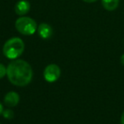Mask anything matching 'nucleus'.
Segmentation results:
<instances>
[{
  "mask_svg": "<svg viewBox=\"0 0 124 124\" xmlns=\"http://www.w3.org/2000/svg\"><path fill=\"white\" fill-rule=\"evenodd\" d=\"M121 124H124V111L122 112V116H121Z\"/></svg>",
  "mask_w": 124,
  "mask_h": 124,
  "instance_id": "nucleus-12",
  "label": "nucleus"
},
{
  "mask_svg": "<svg viewBox=\"0 0 124 124\" xmlns=\"http://www.w3.org/2000/svg\"><path fill=\"white\" fill-rule=\"evenodd\" d=\"M102 6L108 11H113L118 7L119 0H101Z\"/></svg>",
  "mask_w": 124,
  "mask_h": 124,
  "instance_id": "nucleus-8",
  "label": "nucleus"
},
{
  "mask_svg": "<svg viewBox=\"0 0 124 124\" xmlns=\"http://www.w3.org/2000/svg\"><path fill=\"white\" fill-rule=\"evenodd\" d=\"M61 71L60 68L55 64H50L45 67L43 71V78L45 81L48 83H54L56 82L60 78Z\"/></svg>",
  "mask_w": 124,
  "mask_h": 124,
  "instance_id": "nucleus-4",
  "label": "nucleus"
},
{
  "mask_svg": "<svg viewBox=\"0 0 124 124\" xmlns=\"http://www.w3.org/2000/svg\"><path fill=\"white\" fill-rule=\"evenodd\" d=\"M83 2L85 3H88V4H91V3H94L96 2V1H98V0H83Z\"/></svg>",
  "mask_w": 124,
  "mask_h": 124,
  "instance_id": "nucleus-11",
  "label": "nucleus"
},
{
  "mask_svg": "<svg viewBox=\"0 0 124 124\" xmlns=\"http://www.w3.org/2000/svg\"><path fill=\"white\" fill-rule=\"evenodd\" d=\"M20 101V95L16 92H9L8 93H6V95L4 96V102L7 106L9 107H15L18 105Z\"/></svg>",
  "mask_w": 124,
  "mask_h": 124,
  "instance_id": "nucleus-7",
  "label": "nucleus"
},
{
  "mask_svg": "<svg viewBox=\"0 0 124 124\" xmlns=\"http://www.w3.org/2000/svg\"><path fill=\"white\" fill-rule=\"evenodd\" d=\"M2 115L5 119L10 120V119H12L14 117V112H13V110H9V109H6V110H4Z\"/></svg>",
  "mask_w": 124,
  "mask_h": 124,
  "instance_id": "nucleus-9",
  "label": "nucleus"
},
{
  "mask_svg": "<svg viewBox=\"0 0 124 124\" xmlns=\"http://www.w3.org/2000/svg\"><path fill=\"white\" fill-rule=\"evenodd\" d=\"M33 76L31 65L23 60H14L7 66V77L12 84L24 87L31 82Z\"/></svg>",
  "mask_w": 124,
  "mask_h": 124,
  "instance_id": "nucleus-1",
  "label": "nucleus"
},
{
  "mask_svg": "<svg viewBox=\"0 0 124 124\" xmlns=\"http://www.w3.org/2000/svg\"><path fill=\"white\" fill-rule=\"evenodd\" d=\"M25 49V43L20 38H12L5 42L3 47V53L4 56L10 60H16L23 54Z\"/></svg>",
  "mask_w": 124,
  "mask_h": 124,
  "instance_id": "nucleus-2",
  "label": "nucleus"
},
{
  "mask_svg": "<svg viewBox=\"0 0 124 124\" xmlns=\"http://www.w3.org/2000/svg\"><path fill=\"white\" fill-rule=\"evenodd\" d=\"M121 63L122 64V66H124V54L121 56Z\"/></svg>",
  "mask_w": 124,
  "mask_h": 124,
  "instance_id": "nucleus-13",
  "label": "nucleus"
},
{
  "mask_svg": "<svg viewBox=\"0 0 124 124\" xmlns=\"http://www.w3.org/2000/svg\"><path fill=\"white\" fill-rule=\"evenodd\" d=\"M3 111H4V106H3L2 104L0 103V115L3 113Z\"/></svg>",
  "mask_w": 124,
  "mask_h": 124,
  "instance_id": "nucleus-14",
  "label": "nucleus"
},
{
  "mask_svg": "<svg viewBox=\"0 0 124 124\" xmlns=\"http://www.w3.org/2000/svg\"><path fill=\"white\" fill-rule=\"evenodd\" d=\"M31 9V4L26 0H20L15 5V12L19 16H25Z\"/></svg>",
  "mask_w": 124,
  "mask_h": 124,
  "instance_id": "nucleus-5",
  "label": "nucleus"
},
{
  "mask_svg": "<svg viewBox=\"0 0 124 124\" xmlns=\"http://www.w3.org/2000/svg\"><path fill=\"white\" fill-rule=\"evenodd\" d=\"M5 75H7V68L5 67L4 65L0 63V79L4 78Z\"/></svg>",
  "mask_w": 124,
  "mask_h": 124,
  "instance_id": "nucleus-10",
  "label": "nucleus"
},
{
  "mask_svg": "<svg viewBox=\"0 0 124 124\" xmlns=\"http://www.w3.org/2000/svg\"><path fill=\"white\" fill-rule=\"evenodd\" d=\"M16 28L21 34L25 36L33 35L38 30L37 22L31 17L21 16L16 21Z\"/></svg>",
  "mask_w": 124,
  "mask_h": 124,
  "instance_id": "nucleus-3",
  "label": "nucleus"
},
{
  "mask_svg": "<svg viewBox=\"0 0 124 124\" xmlns=\"http://www.w3.org/2000/svg\"><path fill=\"white\" fill-rule=\"evenodd\" d=\"M38 32L40 38L43 39H48L52 37L53 35V28L50 25L47 24V23H41L39 26H38Z\"/></svg>",
  "mask_w": 124,
  "mask_h": 124,
  "instance_id": "nucleus-6",
  "label": "nucleus"
}]
</instances>
